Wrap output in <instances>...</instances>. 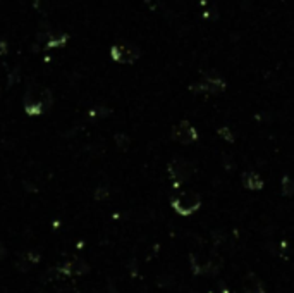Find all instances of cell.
Instances as JSON below:
<instances>
[{
	"mask_svg": "<svg viewBox=\"0 0 294 293\" xmlns=\"http://www.w3.org/2000/svg\"><path fill=\"white\" fill-rule=\"evenodd\" d=\"M58 271L66 274V276H81V274L88 273V264L81 259H74L71 262L64 264L62 268H58Z\"/></svg>",
	"mask_w": 294,
	"mask_h": 293,
	"instance_id": "cell-7",
	"label": "cell"
},
{
	"mask_svg": "<svg viewBox=\"0 0 294 293\" xmlns=\"http://www.w3.org/2000/svg\"><path fill=\"white\" fill-rule=\"evenodd\" d=\"M194 173V166L186 159H175L169 164V174L175 183L188 181Z\"/></svg>",
	"mask_w": 294,
	"mask_h": 293,
	"instance_id": "cell-4",
	"label": "cell"
},
{
	"mask_svg": "<svg viewBox=\"0 0 294 293\" xmlns=\"http://www.w3.org/2000/svg\"><path fill=\"white\" fill-rule=\"evenodd\" d=\"M194 90L203 93H220L222 90H225V81L217 78V76H207L198 83V87H194Z\"/></svg>",
	"mask_w": 294,
	"mask_h": 293,
	"instance_id": "cell-6",
	"label": "cell"
},
{
	"mask_svg": "<svg viewBox=\"0 0 294 293\" xmlns=\"http://www.w3.org/2000/svg\"><path fill=\"white\" fill-rule=\"evenodd\" d=\"M172 209L181 216H191L193 212H196L201 205V198L198 193L194 192H183L179 193L178 197L172 198Z\"/></svg>",
	"mask_w": 294,
	"mask_h": 293,
	"instance_id": "cell-2",
	"label": "cell"
},
{
	"mask_svg": "<svg viewBox=\"0 0 294 293\" xmlns=\"http://www.w3.org/2000/svg\"><path fill=\"white\" fill-rule=\"evenodd\" d=\"M243 184L248 188V190H261V188H263V181H261V178L256 173H253V171L244 173Z\"/></svg>",
	"mask_w": 294,
	"mask_h": 293,
	"instance_id": "cell-9",
	"label": "cell"
},
{
	"mask_svg": "<svg viewBox=\"0 0 294 293\" xmlns=\"http://www.w3.org/2000/svg\"><path fill=\"white\" fill-rule=\"evenodd\" d=\"M53 103V95L45 87H31L24 95V111L28 116L45 114Z\"/></svg>",
	"mask_w": 294,
	"mask_h": 293,
	"instance_id": "cell-1",
	"label": "cell"
},
{
	"mask_svg": "<svg viewBox=\"0 0 294 293\" xmlns=\"http://www.w3.org/2000/svg\"><path fill=\"white\" fill-rule=\"evenodd\" d=\"M280 188H282L284 195H287V197L292 195V193H294V181H292L291 178H287V176H286V178L282 179V184H280Z\"/></svg>",
	"mask_w": 294,
	"mask_h": 293,
	"instance_id": "cell-11",
	"label": "cell"
},
{
	"mask_svg": "<svg viewBox=\"0 0 294 293\" xmlns=\"http://www.w3.org/2000/svg\"><path fill=\"white\" fill-rule=\"evenodd\" d=\"M172 138L178 143L189 145V143H194L198 140V131L194 129V126L188 123V121H181L179 124H175L172 128Z\"/></svg>",
	"mask_w": 294,
	"mask_h": 293,
	"instance_id": "cell-5",
	"label": "cell"
},
{
	"mask_svg": "<svg viewBox=\"0 0 294 293\" xmlns=\"http://www.w3.org/2000/svg\"><path fill=\"white\" fill-rule=\"evenodd\" d=\"M64 43H67V35H64V33H55V35H52V37L48 38L47 47H48V48H57V47H62Z\"/></svg>",
	"mask_w": 294,
	"mask_h": 293,
	"instance_id": "cell-10",
	"label": "cell"
},
{
	"mask_svg": "<svg viewBox=\"0 0 294 293\" xmlns=\"http://www.w3.org/2000/svg\"><path fill=\"white\" fill-rule=\"evenodd\" d=\"M243 293H265L263 283L260 281L258 276L253 273H248L243 281Z\"/></svg>",
	"mask_w": 294,
	"mask_h": 293,
	"instance_id": "cell-8",
	"label": "cell"
},
{
	"mask_svg": "<svg viewBox=\"0 0 294 293\" xmlns=\"http://www.w3.org/2000/svg\"><path fill=\"white\" fill-rule=\"evenodd\" d=\"M110 57L119 64H133L138 61L139 50L133 43H115L110 48Z\"/></svg>",
	"mask_w": 294,
	"mask_h": 293,
	"instance_id": "cell-3",
	"label": "cell"
},
{
	"mask_svg": "<svg viewBox=\"0 0 294 293\" xmlns=\"http://www.w3.org/2000/svg\"><path fill=\"white\" fill-rule=\"evenodd\" d=\"M6 254H7L6 247H4L2 243H0V259H4V257H6Z\"/></svg>",
	"mask_w": 294,
	"mask_h": 293,
	"instance_id": "cell-12",
	"label": "cell"
}]
</instances>
